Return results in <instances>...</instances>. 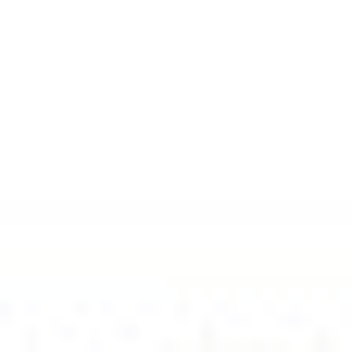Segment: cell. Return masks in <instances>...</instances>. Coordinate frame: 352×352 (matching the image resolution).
Returning a JSON list of instances; mask_svg holds the SVG:
<instances>
[]
</instances>
